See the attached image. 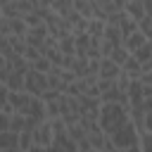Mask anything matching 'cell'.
Here are the masks:
<instances>
[{
    "instance_id": "6da1fadb",
    "label": "cell",
    "mask_w": 152,
    "mask_h": 152,
    "mask_svg": "<svg viewBox=\"0 0 152 152\" xmlns=\"http://www.w3.org/2000/svg\"><path fill=\"white\" fill-rule=\"evenodd\" d=\"M128 119H131V107H126L121 102H102V107H100V124H102L107 135L119 131Z\"/></svg>"
},
{
    "instance_id": "7a4b0ae2",
    "label": "cell",
    "mask_w": 152,
    "mask_h": 152,
    "mask_svg": "<svg viewBox=\"0 0 152 152\" xmlns=\"http://www.w3.org/2000/svg\"><path fill=\"white\" fill-rule=\"evenodd\" d=\"M109 138L114 140L116 150H138V147H140V133H138L133 119H128V121H126L119 131H114Z\"/></svg>"
},
{
    "instance_id": "3957f363",
    "label": "cell",
    "mask_w": 152,
    "mask_h": 152,
    "mask_svg": "<svg viewBox=\"0 0 152 152\" xmlns=\"http://www.w3.org/2000/svg\"><path fill=\"white\" fill-rule=\"evenodd\" d=\"M52 140H55V131H52V124H50V119H45L36 131H33V150L31 152H40V150H50V145H52Z\"/></svg>"
},
{
    "instance_id": "277c9868",
    "label": "cell",
    "mask_w": 152,
    "mask_h": 152,
    "mask_svg": "<svg viewBox=\"0 0 152 152\" xmlns=\"http://www.w3.org/2000/svg\"><path fill=\"white\" fill-rule=\"evenodd\" d=\"M45 88H48V74L31 69V71L26 74V90H28L31 95H38V97H40Z\"/></svg>"
},
{
    "instance_id": "5b68a950",
    "label": "cell",
    "mask_w": 152,
    "mask_h": 152,
    "mask_svg": "<svg viewBox=\"0 0 152 152\" xmlns=\"http://www.w3.org/2000/svg\"><path fill=\"white\" fill-rule=\"evenodd\" d=\"M17 131H0V152H21Z\"/></svg>"
},
{
    "instance_id": "8992f818",
    "label": "cell",
    "mask_w": 152,
    "mask_h": 152,
    "mask_svg": "<svg viewBox=\"0 0 152 152\" xmlns=\"http://www.w3.org/2000/svg\"><path fill=\"white\" fill-rule=\"evenodd\" d=\"M12 104H14V109L17 112H26V107L31 104V100H33V95L28 93V90H10V97H7Z\"/></svg>"
},
{
    "instance_id": "52a82bcc",
    "label": "cell",
    "mask_w": 152,
    "mask_h": 152,
    "mask_svg": "<svg viewBox=\"0 0 152 152\" xmlns=\"http://www.w3.org/2000/svg\"><path fill=\"white\" fill-rule=\"evenodd\" d=\"M121 74V64H116L112 57H102V64H100V78H112L116 81Z\"/></svg>"
},
{
    "instance_id": "ba28073f",
    "label": "cell",
    "mask_w": 152,
    "mask_h": 152,
    "mask_svg": "<svg viewBox=\"0 0 152 152\" xmlns=\"http://www.w3.org/2000/svg\"><path fill=\"white\" fill-rule=\"evenodd\" d=\"M142 93H145V83L140 78H133L131 86H128V100H131V107H142Z\"/></svg>"
},
{
    "instance_id": "9c48e42d",
    "label": "cell",
    "mask_w": 152,
    "mask_h": 152,
    "mask_svg": "<svg viewBox=\"0 0 152 152\" xmlns=\"http://www.w3.org/2000/svg\"><path fill=\"white\" fill-rule=\"evenodd\" d=\"M50 150H69V152H74V150H78V142L69 133H59V135H55Z\"/></svg>"
},
{
    "instance_id": "30bf717a",
    "label": "cell",
    "mask_w": 152,
    "mask_h": 152,
    "mask_svg": "<svg viewBox=\"0 0 152 152\" xmlns=\"http://www.w3.org/2000/svg\"><path fill=\"white\" fill-rule=\"evenodd\" d=\"M145 43H147V36H145L140 28H138V31H133L131 36H126V38H124V45H126L131 52H135V50H138L140 45H145Z\"/></svg>"
},
{
    "instance_id": "8fae6325",
    "label": "cell",
    "mask_w": 152,
    "mask_h": 152,
    "mask_svg": "<svg viewBox=\"0 0 152 152\" xmlns=\"http://www.w3.org/2000/svg\"><path fill=\"white\" fill-rule=\"evenodd\" d=\"M121 69H124L126 74H131V78H140V76H142V64L135 59V55H133V52H131V57L124 62V66H121Z\"/></svg>"
},
{
    "instance_id": "7c38bea8",
    "label": "cell",
    "mask_w": 152,
    "mask_h": 152,
    "mask_svg": "<svg viewBox=\"0 0 152 152\" xmlns=\"http://www.w3.org/2000/svg\"><path fill=\"white\" fill-rule=\"evenodd\" d=\"M90 33L83 31V33H76V55L81 57H88V50H90Z\"/></svg>"
},
{
    "instance_id": "4fadbf2b",
    "label": "cell",
    "mask_w": 152,
    "mask_h": 152,
    "mask_svg": "<svg viewBox=\"0 0 152 152\" xmlns=\"http://www.w3.org/2000/svg\"><path fill=\"white\" fill-rule=\"evenodd\" d=\"M59 50L64 55H76V33H66L59 38Z\"/></svg>"
},
{
    "instance_id": "5bb4252c",
    "label": "cell",
    "mask_w": 152,
    "mask_h": 152,
    "mask_svg": "<svg viewBox=\"0 0 152 152\" xmlns=\"http://www.w3.org/2000/svg\"><path fill=\"white\" fill-rule=\"evenodd\" d=\"M126 12H128V17H133L135 21H140V19L145 17V5H142V0H128Z\"/></svg>"
},
{
    "instance_id": "9a60e30c",
    "label": "cell",
    "mask_w": 152,
    "mask_h": 152,
    "mask_svg": "<svg viewBox=\"0 0 152 152\" xmlns=\"http://www.w3.org/2000/svg\"><path fill=\"white\" fill-rule=\"evenodd\" d=\"M104 28H107V21H104V19L93 17V19L88 21V33L95 36V38H102V36H104Z\"/></svg>"
},
{
    "instance_id": "2e32d148",
    "label": "cell",
    "mask_w": 152,
    "mask_h": 152,
    "mask_svg": "<svg viewBox=\"0 0 152 152\" xmlns=\"http://www.w3.org/2000/svg\"><path fill=\"white\" fill-rule=\"evenodd\" d=\"M52 10H55L59 17H69V14L76 10V5H74V0H55V2H52Z\"/></svg>"
},
{
    "instance_id": "e0dca14e",
    "label": "cell",
    "mask_w": 152,
    "mask_h": 152,
    "mask_svg": "<svg viewBox=\"0 0 152 152\" xmlns=\"http://www.w3.org/2000/svg\"><path fill=\"white\" fill-rule=\"evenodd\" d=\"M109 57H112V59H114L116 64H121V66H124V62H126V59L131 57V50H128L126 45H116V48L112 50V55H109Z\"/></svg>"
},
{
    "instance_id": "ac0fdd59",
    "label": "cell",
    "mask_w": 152,
    "mask_h": 152,
    "mask_svg": "<svg viewBox=\"0 0 152 152\" xmlns=\"http://www.w3.org/2000/svg\"><path fill=\"white\" fill-rule=\"evenodd\" d=\"M133 55H135V59H138L140 64H145L147 59H152V40H147L145 45H140V48H138Z\"/></svg>"
},
{
    "instance_id": "d6986e66",
    "label": "cell",
    "mask_w": 152,
    "mask_h": 152,
    "mask_svg": "<svg viewBox=\"0 0 152 152\" xmlns=\"http://www.w3.org/2000/svg\"><path fill=\"white\" fill-rule=\"evenodd\" d=\"M66 133H69V135H71V138H74V140L78 142V140H83V138L88 135V128H86V126H83V124L78 121V124H71V126L66 128Z\"/></svg>"
},
{
    "instance_id": "ffe728a7",
    "label": "cell",
    "mask_w": 152,
    "mask_h": 152,
    "mask_svg": "<svg viewBox=\"0 0 152 152\" xmlns=\"http://www.w3.org/2000/svg\"><path fill=\"white\" fill-rule=\"evenodd\" d=\"M52 66H55V64H52V62H50V59H48L45 55H40V57L36 59V62H31V69H36V71H45V74H48V71H50Z\"/></svg>"
},
{
    "instance_id": "44dd1931",
    "label": "cell",
    "mask_w": 152,
    "mask_h": 152,
    "mask_svg": "<svg viewBox=\"0 0 152 152\" xmlns=\"http://www.w3.org/2000/svg\"><path fill=\"white\" fill-rule=\"evenodd\" d=\"M19 147H21V152H31L33 150V133L31 131H24L19 135Z\"/></svg>"
},
{
    "instance_id": "7402d4cb",
    "label": "cell",
    "mask_w": 152,
    "mask_h": 152,
    "mask_svg": "<svg viewBox=\"0 0 152 152\" xmlns=\"http://www.w3.org/2000/svg\"><path fill=\"white\" fill-rule=\"evenodd\" d=\"M138 28L147 36V40H152V17H150V14H145V17L138 21Z\"/></svg>"
},
{
    "instance_id": "603a6c76",
    "label": "cell",
    "mask_w": 152,
    "mask_h": 152,
    "mask_svg": "<svg viewBox=\"0 0 152 152\" xmlns=\"http://www.w3.org/2000/svg\"><path fill=\"white\" fill-rule=\"evenodd\" d=\"M142 107L145 112H152V86L145 83V93H142Z\"/></svg>"
},
{
    "instance_id": "cb8c5ba5",
    "label": "cell",
    "mask_w": 152,
    "mask_h": 152,
    "mask_svg": "<svg viewBox=\"0 0 152 152\" xmlns=\"http://www.w3.org/2000/svg\"><path fill=\"white\" fill-rule=\"evenodd\" d=\"M140 147H142V150H147V152H152V131L140 133Z\"/></svg>"
},
{
    "instance_id": "d4e9b609",
    "label": "cell",
    "mask_w": 152,
    "mask_h": 152,
    "mask_svg": "<svg viewBox=\"0 0 152 152\" xmlns=\"http://www.w3.org/2000/svg\"><path fill=\"white\" fill-rule=\"evenodd\" d=\"M24 19H26V24L28 26H38V24H43V19L38 17V12L33 10V12H28V14H24Z\"/></svg>"
},
{
    "instance_id": "484cf974",
    "label": "cell",
    "mask_w": 152,
    "mask_h": 152,
    "mask_svg": "<svg viewBox=\"0 0 152 152\" xmlns=\"http://www.w3.org/2000/svg\"><path fill=\"white\" fill-rule=\"evenodd\" d=\"M78 150H83V152H88V150H93V142H90V138L86 135L83 140H78Z\"/></svg>"
},
{
    "instance_id": "4316f807",
    "label": "cell",
    "mask_w": 152,
    "mask_h": 152,
    "mask_svg": "<svg viewBox=\"0 0 152 152\" xmlns=\"http://www.w3.org/2000/svg\"><path fill=\"white\" fill-rule=\"evenodd\" d=\"M114 2V10H126V5H128V0H112Z\"/></svg>"
},
{
    "instance_id": "83f0119b",
    "label": "cell",
    "mask_w": 152,
    "mask_h": 152,
    "mask_svg": "<svg viewBox=\"0 0 152 152\" xmlns=\"http://www.w3.org/2000/svg\"><path fill=\"white\" fill-rule=\"evenodd\" d=\"M142 5H145V14L152 17V0H142Z\"/></svg>"
},
{
    "instance_id": "f1b7e54d",
    "label": "cell",
    "mask_w": 152,
    "mask_h": 152,
    "mask_svg": "<svg viewBox=\"0 0 152 152\" xmlns=\"http://www.w3.org/2000/svg\"><path fill=\"white\" fill-rule=\"evenodd\" d=\"M145 128L152 131V112H147V116H145Z\"/></svg>"
},
{
    "instance_id": "f546056e",
    "label": "cell",
    "mask_w": 152,
    "mask_h": 152,
    "mask_svg": "<svg viewBox=\"0 0 152 152\" xmlns=\"http://www.w3.org/2000/svg\"><path fill=\"white\" fill-rule=\"evenodd\" d=\"M5 2H12V0H0V5H5Z\"/></svg>"
}]
</instances>
